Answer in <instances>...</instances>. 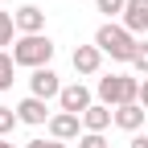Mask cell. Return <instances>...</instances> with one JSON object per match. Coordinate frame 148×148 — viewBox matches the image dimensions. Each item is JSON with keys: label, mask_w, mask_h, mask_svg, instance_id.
Segmentation results:
<instances>
[{"label": "cell", "mask_w": 148, "mask_h": 148, "mask_svg": "<svg viewBox=\"0 0 148 148\" xmlns=\"http://www.w3.org/2000/svg\"><path fill=\"white\" fill-rule=\"evenodd\" d=\"M95 45L103 49V58H111V62H123V66H132V58H136V49H140V37L136 33H127L119 21H103L99 29H95Z\"/></svg>", "instance_id": "1"}, {"label": "cell", "mask_w": 148, "mask_h": 148, "mask_svg": "<svg viewBox=\"0 0 148 148\" xmlns=\"http://www.w3.org/2000/svg\"><path fill=\"white\" fill-rule=\"evenodd\" d=\"M99 103H107L111 111L123 107V103H140V78L136 74H107V78H99Z\"/></svg>", "instance_id": "2"}, {"label": "cell", "mask_w": 148, "mask_h": 148, "mask_svg": "<svg viewBox=\"0 0 148 148\" xmlns=\"http://www.w3.org/2000/svg\"><path fill=\"white\" fill-rule=\"evenodd\" d=\"M12 62L16 66H25V70H41L53 62V41L45 33H37V37H16V45H12Z\"/></svg>", "instance_id": "3"}, {"label": "cell", "mask_w": 148, "mask_h": 148, "mask_svg": "<svg viewBox=\"0 0 148 148\" xmlns=\"http://www.w3.org/2000/svg\"><path fill=\"white\" fill-rule=\"evenodd\" d=\"M29 95L33 99H58L62 95V78L53 74V66H41V70H29Z\"/></svg>", "instance_id": "4"}, {"label": "cell", "mask_w": 148, "mask_h": 148, "mask_svg": "<svg viewBox=\"0 0 148 148\" xmlns=\"http://www.w3.org/2000/svg\"><path fill=\"white\" fill-rule=\"evenodd\" d=\"M45 127H49V140L70 144V140H78V136H82V115H70V111H53V119H49Z\"/></svg>", "instance_id": "5"}, {"label": "cell", "mask_w": 148, "mask_h": 148, "mask_svg": "<svg viewBox=\"0 0 148 148\" xmlns=\"http://www.w3.org/2000/svg\"><path fill=\"white\" fill-rule=\"evenodd\" d=\"M86 107H90V90H86V82H70V86H62V95H58V111L86 115Z\"/></svg>", "instance_id": "6"}, {"label": "cell", "mask_w": 148, "mask_h": 148, "mask_svg": "<svg viewBox=\"0 0 148 148\" xmlns=\"http://www.w3.org/2000/svg\"><path fill=\"white\" fill-rule=\"evenodd\" d=\"M70 62H74V74L90 78V74H99V66H103V49H99L95 41H90V45H74Z\"/></svg>", "instance_id": "7"}, {"label": "cell", "mask_w": 148, "mask_h": 148, "mask_svg": "<svg viewBox=\"0 0 148 148\" xmlns=\"http://www.w3.org/2000/svg\"><path fill=\"white\" fill-rule=\"evenodd\" d=\"M12 21H16V33L21 37H37V33H45V12L37 8V4H21L12 12Z\"/></svg>", "instance_id": "8"}, {"label": "cell", "mask_w": 148, "mask_h": 148, "mask_svg": "<svg viewBox=\"0 0 148 148\" xmlns=\"http://www.w3.org/2000/svg\"><path fill=\"white\" fill-rule=\"evenodd\" d=\"M119 25H123L127 33L144 37V33H148V0H127V8H123V16H119Z\"/></svg>", "instance_id": "9"}, {"label": "cell", "mask_w": 148, "mask_h": 148, "mask_svg": "<svg viewBox=\"0 0 148 148\" xmlns=\"http://www.w3.org/2000/svg\"><path fill=\"white\" fill-rule=\"evenodd\" d=\"M16 119H21V123H29V127H41V123H49L53 115H49V111H45V99H21V103H16Z\"/></svg>", "instance_id": "10"}, {"label": "cell", "mask_w": 148, "mask_h": 148, "mask_svg": "<svg viewBox=\"0 0 148 148\" xmlns=\"http://www.w3.org/2000/svg\"><path fill=\"white\" fill-rule=\"evenodd\" d=\"M111 123H115V111H111L107 103H90L86 115H82V132H99V136H103Z\"/></svg>", "instance_id": "11"}, {"label": "cell", "mask_w": 148, "mask_h": 148, "mask_svg": "<svg viewBox=\"0 0 148 148\" xmlns=\"http://www.w3.org/2000/svg\"><path fill=\"white\" fill-rule=\"evenodd\" d=\"M144 115H148V111H144L140 103H123V107H115V127H123V132L140 136V127H144Z\"/></svg>", "instance_id": "12"}, {"label": "cell", "mask_w": 148, "mask_h": 148, "mask_svg": "<svg viewBox=\"0 0 148 148\" xmlns=\"http://www.w3.org/2000/svg\"><path fill=\"white\" fill-rule=\"evenodd\" d=\"M12 74H16V62H12V53L8 49H0V90H12Z\"/></svg>", "instance_id": "13"}, {"label": "cell", "mask_w": 148, "mask_h": 148, "mask_svg": "<svg viewBox=\"0 0 148 148\" xmlns=\"http://www.w3.org/2000/svg\"><path fill=\"white\" fill-rule=\"evenodd\" d=\"M4 45H16V21H12V12H0V49Z\"/></svg>", "instance_id": "14"}, {"label": "cell", "mask_w": 148, "mask_h": 148, "mask_svg": "<svg viewBox=\"0 0 148 148\" xmlns=\"http://www.w3.org/2000/svg\"><path fill=\"white\" fill-rule=\"evenodd\" d=\"M132 70H136V78H148V41H144V37H140V49L132 58Z\"/></svg>", "instance_id": "15"}, {"label": "cell", "mask_w": 148, "mask_h": 148, "mask_svg": "<svg viewBox=\"0 0 148 148\" xmlns=\"http://www.w3.org/2000/svg\"><path fill=\"white\" fill-rule=\"evenodd\" d=\"M16 123H21V119H16V107H4V103H0V136H8Z\"/></svg>", "instance_id": "16"}, {"label": "cell", "mask_w": 148, "mask_h": 148, "mask_svg": "<svg viewBox=\"0 0 148 148\" xmlns=\"http://www.w3.org/2000/svg\"><path fill=\"white\" fill-rule=\"evenodd\" d=\"M95 4H99V12L107 16V21H111V16H123V8H127V0H95Z\"/></svg>", "instance_id": "17"}, {"label": "cell", "mask_w": 148, "mask_h": 148, "mask_svg": "<svg viewBox=\"0 0 148 148\" xmlns=\"http://www.w3.org/2000/svg\"><path fill=\"white\" fill-rule=\"evenodd\" d=\"M78 148H111V144H107V136H99V132H82V136H78Z\"/></svg>", "instance_id": "18"}, {"label": "cell", "mask_w": 148, "mask_h": 148, "mask_svg": "<svg viewBox=\"0 0 148 148\" xmlns=\"http://www.w3.org/2000/svg\"><path fill=\"white\" fill-rule=\"evenodd\" d=\"M140 107L148 111V78H140Z\"/></svg>", "instance_id": "19"}, {"label": "cell", "mask_w": 148, "mask_h": 148, "mask_svg": "<svg viewBox=\"0 0 148 148\" xmlns=\"http://www.w3.org/2000/svg\"><path fill=\"white\" fill-rule=\"evenodd\" d=\"M127 148H148V136H132V144Z\"/></svg>", "instance_id": "20"}, {"label": "cell", "mask_w": 148, "mask_h": 148, "mask_svg": "<svg viewBox=\"0 0 148 148\" xmlns=\"http://www.w3.org/2000/svg\"><path fill=\"white\" fill-rule=\"evenodd\" d=\"M25 148H49V144H45V140H29Z\"/></svg>", "instance_id": "21"}, {"label": "cell", "mask_w": 148, "mask_h": 148, "mask_svg": "<svg viewBox=\"0 0 148 148\" xmlns=\"http://www.w3.org/2000/svg\"><path fill=\"white\" fill-rule=\"evenodd\" d=\"M49 148H70V144H62V140H49Z\"/></svg>", "instance_id": "22"}, {"label": "cell", "mask_w": 148, "mask_h": 148, "mask_svg": "<svg viewBox=\"0 0 148 148\" xmlns=\"http://www.w3.org/2000/svg\"><path fill=\"white\" fill-rule=\"evenodd\" d=\"M0 148H12V144H8V140H4V136H0Z\"/></svg>", "instance_id": "23"}]
</instances>
